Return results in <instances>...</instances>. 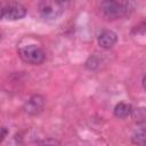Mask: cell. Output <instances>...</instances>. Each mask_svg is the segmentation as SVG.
<instances>
[{"label": "cell", "instance_id": "4fadbf2b", "mask_svg": "<svg viewBox=\"0 0 146 146\" xmlns=\"http://www.w3.org/2000/svg\"><path fill=\"white\" fill-rule=\"evenodd\" d=\"M58 5H62V6H64V3H67V2H70L71 0H55Z\"/></svg>", "mask_w": 146, "mask_h": 146}, {"label": "cell", "instance_id": "30bf717a", "mask_svg": "<svg viewBox=\"0 0 146 146\" xmlns=\"http://www.w3.org/2000/svg\"><path fill=\"white\" fill-rule=\"evenodd\" d=\"M98 66H99V59L97 57H95V56H90L86 62V67L88 70H90V71L96 70Z\"/></svg>", "mask_w": 146, "mask_h": 146}, {"label": "cell", "instance_id": "9c48e42d", "mask_svg": "<svg viewBox=\"0 0 146 146\" xmlns=\"http://www.w3.org/2000/svg\"><path fill=\"white\" fill-rule=\"evenodd\" d=\"M145 139H146V131H145L144 125H141L139 129H137L133 132V135L131 137V140L135 145H144Z\"/></svg>", "mask_w": 146, "mask_h": 146}, {"label": "cell", "instance_id": "52a82bcc", "mask_svg": "<svg viewBox=\"0 0 146 146\" xmlns=\"http://www.w3.org/2000/svg\"><path fill=\"white\" fill-rule=\"evenodd\" d=\"M131 110H132V107H131L130 104L121 102V103L115 105V107L113 110V113H114V116L117 117V119H125L130 115Z\"/></svg>", "mask_w": 146, "mask_h": 146}, {"label": "cell", "instance_id": "277c9868", "mask_svg": "<svg viewBox=\"0 0 146 146\" xmlns=\"http://www.w3.org/2000/svg\"><path fill=\"white\" fill-rule=\"evenodd\" d=\"M38 8L40 15L46 19H56L64 13V6L58 5L55 0H41Z\"/></svg>", "mask_w": 146, "mask_h": 146}, {"label": "cell", "instance_id": "3957f363", "mask_svg": "<svg viewBox=\"0 0 146 146\" xmlns=\"http://www.w3.org/2000/svg\"><path fill=\"white\" fill-rule=\"evenodd\" d=\"M2 7V18L8 21H18L25 17L26 15V8L14 0L10 1H1Z\"/></svg>", "mask_w": 146, "mask_h": 146}, {"label": "cell", "instance_id": "8992f818", "mask_svg": "<svg viewBox=\"0 0 146 146\" xmlns=\"http://www.w3.org/2000/svg\"><path fill=\"white\" fill-rule=\"evenodd\" d=\"M117 41V34L112 30H102L97 36V42L103 49H111Z\"/></svg>", "mask_w": 146, "mask_h": 146}, {"label": "cell", "instance_id": "9a60e30c", "mask_svg": "<svg viewBox=\"0 0 146 146\" xmlns=\"http://www.w3.org/2000/svg\"><path fill=\"white\" fill-rule=\"evenodd\" d=\"M141 84H143V88L145 89V76H143V80H141Z\"/></svg>", "mask_w": 146, "mask_h": 146}, {"label": "cell", "instance_id": "6da1fadb", "mask_svg": "<svg viewBox=\"0 0 146 146\" xmlns=\"http://www.w3.org/2000/svg\"><path fill=\"white\" fill-rule=\"evenodd\" d=\"M131 3V0H103L100 8L106 17L114 19L129 15V13L133 10Z\"/></svg>", "mask_w": 146, "mask_h": 146}, {"label": "cell", "instance_id": "7a4b0ae2", "mask_svg": "<svg viewBox=\"0 0 146 146\" xmlns=\"http://www.w3.org/2000/svg\"><path fill=\"white\" fill-rule=\"evenodd\" d=\"M18 55L25 63H29L32 65L42 64L46 59V55L43 50L35 44H29V46L19 48Z\"/></svg>", "mask_w": 146, "mask_h": 146}, {"label": "cell", "instance_id": "7c38bea8", "mask_svg": "<svg viewBox=\"0 0 146 146\" xmlns=\"http://www.w3.org/2000/svg\"><path fill=\"white\" fill-rule=\"evenodd\" d=\"M8 135V129L6 127H0V143L7 137Z\"/></svg>", "mask_w": 146, "mask_h": 146}, {"label": "cell", "instance_id": "8fae6325", "mask_svg": "<svg viewBox=\"0 0 146 146\" xmlns=\"http://www.w3.org/2000/svg\"><path fill=\"white\" fill-rule=\"evenodd\" d=\"M36 144H40V145H59V141H57L56 139H43V140H39L36 141Z\"/></svg>", "mask_w": 146, "mask_h": 146}, {"label": "cell", "instance_id": "5bb4252c", "mask_svg": "<svg viewBox=\"0 0 146 146\" xmlns=\"http://www.w3.org/2000/svg\"><path fill=\"white\" fill-rule=\"evenodd\" d=\"M0 19H2V7H1V1H0Z\"/></svg>", "mask_w": 146, "mask_h": 146}, {"label": "cell", "instance_id": "5b68a950", "mask_svg": "<svg viewBox=\"0 0 146 146\" xmlns=\"http://www.w3.org/2000/svg\"><path fill=\"white\" fill-rule=\"evenodd\" d=\"M44 104H46V99L42 95H33L31 96L24 104L23 106V110L26 114L29 115H32V116H35V115H39L43 108H44Z\"/></svg>", "mask_w": 146, "mask_h": 146}, {"label": "cell", "instance_id": "ba28073f", "mask_svg": "<svg viewBox=\"0 0 146 146\" xmlns=\"http://www.w3.org/2000/svg\"><path fill=\"white\" fill-rule=\"evenodd\" d=\"M133 121L139 124V125H145V121H146V110L145 107H138L135 110H131V113Z\"/></svg>", "mask_w": 146, "mask_h": 146}]
</instances>
